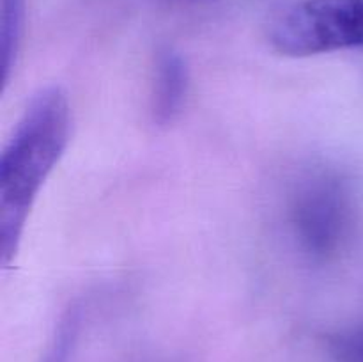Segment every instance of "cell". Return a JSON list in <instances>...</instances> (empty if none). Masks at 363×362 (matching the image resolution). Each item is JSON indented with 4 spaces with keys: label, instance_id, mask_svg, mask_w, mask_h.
Wrapping results in <instances>:
<instances>
[{
    "label": "cell",
    "instance_id": "cell-2",
    "mask_svg": "<svg viewBox=\"0 0 363 362\" xmlns=\"http://www.w3.org/2000/svg\"><path fill=\"white\" fill-rule=\"evenodd\" d=\"M268 39L287 57L363 48V0H298L269 20Z\"/></svg>",
    "mask_w": 363,
    "mask_h": 362
},
{
    "label": "cell",
    "instance_id": "cell-5",
    "mask_svg": "<svg viewBox=\"0 0 363 362\" xmlns=\"http://www.w3.org/2000/svg\"><path fill=\"white\" fill-rule=\"evenodd\" d=\"M25 0H2V23H0V48H2L4 82L9 78L14 57L20 46L23 31Z\"/></svg>",
    "mask_w": 363,
    "mask_h": 362
},
{
    "label": "cell",
    "instance_id": "cell-1",
    "mask_svg": "<svg viewBox=\"0 0 363 362\" xmlns=\"http://www.w3.org/2000/svg\"><path fill=\"white\" fill-rule=\"evenodd\" d=\"M71 133L67 94L57 85L32 96L0 156V256L7 266L16 256L27 216Z\"/></svg>",
    "mask_w": 363,
    "mask_h": 362
},
{
    "label": "cell",
    "instance_id": "cell-3",
    "mask_svg": "<svg viewBox=\"0 0 363 362\" xmlns=\"http://www.w3.org/2000/svg\"><path fill=\"white\" fill-rule=\"evenodd\" d=\"M351 206L344 185L333 176L308 180L291 204V222L300 247L314 259L337 254L350 229Z\"/></svg>",
    "mask_w": 363,
    "mask_h": 362
},
{
    "label": "cell",
    "instance_id": "cell-6",
    "mask_svg": "<svg viewBox=\"0 0 363 362\" xmlns=\"http://www.w3.org/2000/svg\"><path fill=\"white\" fill-rule=\"evenodd\" d=\"M78 334H80V311L78 307H71L57 323L52 343L41 362H69L77 346Z\"/></svg>",
    "mask_w": 363,
    "mask_h": 362
},
{
    "label": "cell",
    "instance_id": "cell-7",
    "mask_svg": "<svg viewBox=\"0 0 363 362\" xmlns=\"http://www.w3.org/2000/svg\"><path fill=\"white\" fill-rule=\"evenodd\" d=\"M328 348L333 362H363V323L330 337Z\"/></svg>",
    "mask_w": 363,
    "mask_h": 362
},
{
    "label": "cell",
    "instance_id": "cell-4",
    "mask_svg": "<svg viewBox=\"0 0 363 362\" xmlns=\"http://www.w3.org/2000/svg\"><path fill=\"white\" fill-rule=\"evenodd\" d=\"M152 91V114L160 124L174 121L186 102L190 87V71L183 55L165 48L158 53Z\"/></svg>",
    "mask_w": 363,
    "mask_h": 362
}]
</instances>
